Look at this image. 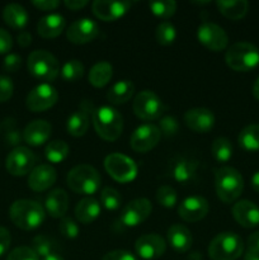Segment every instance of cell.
<instances>
[{
	"label": "cell",
	"mask_w": 259,
	"mask_h": 260,
	"mask_svg": "<svg viewBox=\"0 0 259 260\" xmlns=\"http://www.w3.org/2000/svg\"><path fill=\"white\" fill-rule=\"evenodd\" d=\"M60 73L66 81L73 83V81L81 79V76L84 75V65L81 63V61L73 58V60H69L63 63Z\"/></svg>",
	"instance_id": "cell-38"
},
{
	"label": "cell",
	"mask_w": 259,
	"mask_h": 260,
	"mask_svg": "<svg viewBox=\"0 0 259 260\" xmlns=\"http://www.w3.org/2000/svg\"><path fill=\"white\" fill-rule=\"evenodd\" d=\"M156 201L161 206L167 208L174 207L175 203L178 201L177 192L173 187L170 185H161L159 189L156 190Z\"/></svg>",
	"instance_id": "cell-42"
},
{
	"label": "cell",
	"mask_w": 259,
	"mask_h": 260,
	"mask_svg": "<svg viewBox=\"0 0 259 260\" xmlns=\"http://www.w3.org/2000/svg\"><path fill=\"white\" fill-rule=\"evenodd\" d=\"M251 93H253L254 98H255L256 101H259V78L256 79L255 81H254L253 89H251Z\"/></svg>",
	"instance_id": "cell-56"
},
{
	"label": "cell",
	"mask_w": 259,
	"mask_h": 260,
	"mask_svg": "<svg viewBox=\"0 0 259 260\" xmlns=\"http://www.w3.org/2000/svg\"><path fill=\"white\" fill-rule=\"evenodd\" d=\"M250 185H251V188H253V189L255 190L256 193H259V170H258V172L254 173L253 177H251Z\"/></svg>",
	"instance_id": "cell-55"
},
{
	"label": "cell",
	"mask_w": 259,
	"mask_h": 260,
	"mask_svg": "<svg viewBox=\"0 0 259 260\" xmlns=\"http://www.w3.org/2000/svg\"><path fill=\"white\" fill-rule=\"evenodd\" d=\"M37 156L32 150L24 146H18L9 152L5 161L7 170L14 177H23L36 168Z\"/></svg>",
	"instance_id": "cell-10"
},
{
	"label": "cell",
	"mask_w": 259,
	"mask_h": 260,
	"mask_svg": "<svg viewBox=\"0 0 259 260\" xmlns=\"http://www.w3.org/2000/svg\"><path fill=\"white\" fill-rule=\"evenodd\" d=\"M189 260H202V256L200 255V253H193L189 256Z\"/></svg>",
	"instance_id": "cell-59"
},
{
	"label": "cell",
	"mask_w": 259,
	"mask_h": 260,
	"mask_svg": "<svg viewBox=\"0 0 259 260\" xmlns=\"http://www.w3.org/2000/svg\"><path fill=\"white\" fill-rule=\"evenodd\" d=\"M3 131H4V142L7 146L12 147H18L20 142L23 141V132L19 131V128H17V123H15V119L12 117H8L3 121L2 123Z\"/></svg>",
	"instance_id": "cell-36"
},
{
	"label": "cell",
	"mask_w": 259,
	"mask_h": 260,
	"mask_svg": "<svg viewBox=\"0 0 259 260\" xmlns=\"http://www.w3.org/2000/svg\"><path fill=\"white\" fill-rule=\"evenodd\" d=\"M14 93V84L9 76L0 75V103L9 101Z\"/></svg>",
	"instance_id": "cell-46"
},
{
	"label": "cell",
	"mask_w": 259,
	"mask_h": 260,
	"mask_svg": "<svg viewBox=\"0 0 259 260\" xmlns=\"http://www.w3.org/2000/svg\"><path fill=\"white\" fill-rule=\"evenodd\" d=\"M197 38L206 48L213 52L223 51L229 45L225 29L212 22H203L197 28Z\"/></svg>",
	"instance_id": "cell-11"
},
{
	"label": "cell",
	"mask_w": 259,
	"mask_h": 260,
	"mask_svg": "<svg viewBox=\"0 0 259 260\" xmlns=\"http://www.w3.org/2000/svg\"><path fill=\"white\" fill-rule=\"evenodd\" d=\"M32 249L42 259L46 256L53 255V254H58V245L56 240L45 235H38L33 238Z\"/></svg>",
	"instance_id": "cell-35"
},
{
	"label": "cell",
	"mask_w": 259,
	"mask_h": 260,
	"mask_svg": "<svg viewBox=\"0 0 259 260\" xmlns=\"http://www.w3.org/2000/svg\"><path fill=\"white\" fill-rule=\"evenodd\" d=\"M215 189L223 203H233L241 196L244 179L240 173L231 167H221L215 172Z\"/></svg>",
	"instance_id": "cell-3"
},
{
	"label": "cell",
	"mask_w": 259,
	"mask_h": 260,
	"mask_svg": "<svg viewBox=\"0 0 259 260\" xmlns=\"http://www.w3.org/2000/svg\"><path fill=\"white\" fill-rule=\"evenodd\" d=\"M66 184L78 194L91 196L101 187V175L91 165H76L69 172Z\"/></svg>",
	"instance_id": "cell-4"
},
{
	"label": "cell",
	"mask_w": 259,
	"mask_h": 260,
	"mask_svg": "<svg viewBox=\"0 0 259 260\" xmlns=\"http://www.w3.org/2000/svg\"><path fill=\"white\" fill-rule=\"evenodd\" d=\"M225 61L230 69L246 73L259 65V50L249 42H236L228 48Z\"/></svg>",
	"instance_id": "cell-5"
},
{
	"label": "cell",
	"mask_w": 259,
	"mask_h": 260,
	"mask_svg": "<svg viewBox=\"0 0 259 260\" xmlns=\"http://www.w3.org/2000/svg\"><path fill=\"white\" fill-rule=\"evenodd\" d=\"M9 216L17 228L22 230H35L45 221L46 211L36 201L18 200L10 206Z\"/></svg>",
	"instance_id": "cell-1"
},
{
	"label": "cell",
	"mask_w": 259,
	"mask_h": 260,
	"mask_svg": "<svg viewBox=\"0 0 259 260\" xmlns=\"http://www.w3.org/2000/svg\"><path fill=\"white\" fill-rule=\"evenodd\" d=\"M32 4L35 5L37 9L42 10V12L55 10L56 8L60 7V2H58V0H33Z\"/></svg>",
	"instance_id": "cell-51"
},
{
	"label": "cell",
	"mask_w": 259,
	"mask_h": 260,
	"mask_svg": "<svg viewBox=\"0 0 259 260\" xmlns=\"http://www.w3.org/2000/svg\"><path fill=\"white\" fill-rule=\"evenodd\" d=\"M66 27L65 18L57 13L42 17L37 23V33L43 38H56Z\"/></svg>",
	"instance_id": "cell-25"
},
{
	"label": "cell",
	"mask_w": 259,
	"mask_h": 260,
	"mask_svg": "<svg viewBox=\"0 0 259 260\" xmlns=\"http://www.w3.org/2000/svg\"><path fill=\"white\" fill-rule=\"evenodd\" d=\"M132 108H134L135 114L142 121H154V119L160 118L164 106H163L161 99L155 91L142 90L135 96Z\"/></svg>",
	"instance_id": "cell-9"
},
{
	"label": "cell",
	"mask_w": 259,
	"mask_h": 260,
	"mask_svg": "<svg viewBox=\"0 0 259 260\" xmlns=\"http://www.w3.org/2000/svg\"><path fill=\"white\" fill-rule=\"evenodd\" d=\"M135 249L140 258L151 260L160 258L167 250V243L156 234H146L140 236L135 243Z\"/></svg>",
	"instance_id": "cell-18"
},
{
	"label": "cell",
	"mask_w": 259,
	"mask_h": 260,
	"mask_svg": "<svg viewBox=\"0 0 259 260\" xmlns=\"http://www.w3.org/2000/svg\"><path fill=\"white\" fill-rule=\"evenodd\" d=\"M216 5L221 14L231 20H239L244 18L249 9V3L246 0H231V2L218 0Z\"/></svg>",
	"instance_id": "cell-31"
},
{
	"label": "cell",
	"mask_w": 259,
	"mask_h": 260,
	"mask_svg": "<svg viewBox=\"0 0 259 260\" xmlns=\"http://www.w3.org/2000/svg\"><path fill=\"white\" fill-rule=\"evenodd\" d=\"M233 216L236 222L245 229L259 225V207L250 201H239L233 206Z\"/></svg>",
	"instance_id": "cell-22"
},
{
	"label": "cell",
	"mask_w": 259,
	"mask_h": 260,
	"mask_svg": "<svg viewBox=\"0 0 259 260\" xmlns=\"http://www.w3.org/2000/svg\"><path fill=\"white\" fill-rule=\"evenodd\" d=\"M17 41L20 47H28L32 43V36L27 30H20L17 36Z\"/></svg>",
	"instance_id": "cell-52"
},
{
	"label": "cell",
	"mask_w": 259,
	"mask_h": 260,
	"mask_svg": "<svg viewBox=\"0 0 259 260\" xmlns=\"http://www.w3.org/2000/svg\"><path fill=\"white\" fill-rule=\"evenodd\" d=\"M122 202V197L118 190L112 187L103 188L101 193V203L106 210L114 211L119 207Z\"/></svg>",
	"instance_id": "cell-41"
},
{
	"label": "cell",
	"mask_w": 259,
	"mask_h": 260,
	"mask_svg": "<svg viewBox=\"0 0 259 260\" xmlns=\"http://www.w3.org/2000/svg\"><path fill=\"white\" fill-rule=\"evenodd\" d=\"M248 250L259 254V231L251 234L248 239Z\"/></svg>",
	"instance_id": "cell-53"
},
{
	"label": "cell",
	"mask_w": 259,
	"mask_h": 260,
	"mask_svg": "<svg viewBox=\"0 0 259 260\" xmlns=\"http://www.w3.org/2000/svg\"><path fill=\"white\" fill-rule=\"evenodd\" d=\"M131 8V2H114V0H95L91 5L94 15L104 22H113L123 17Z\"/></svg>",
	"instance_id": "cell-19"
},
{
	"label": "cell",
	"mask_w": 259,
	"mask_h": 260,
	"mask_svg": "<svg viewBox=\"0 0 259 260\" xmlns=\"http://www.w3.org/2000/svg\"><path fill=\"white\" fill-rule=\"evenodd\" d=\"M135 91V85L131 80H121L109 88L107 93V99L112 104H124L132 98Z\"/></svg>",
	"instance_id": "cell-30"
},
{
	"label": "cell",
	"mask_w": 259,
	"mask_h": 260,
	"mask_svg": "<svg viewBox=\"0 0 259 260\" xmlns=\"http://www.w3.org/2000/svg\"><path fill=\"white\" fill-rule=\"evenodd\" d=\"M102 260H137L134 254L127 250H113L107 253Z\"/></svg>",
	"instance_id": "cell-50"
},
{
	"label": "cell",
	"mask_w": 259,
	"mask_h": 260,
	"mask_svg": "<svg viewBox=\"0 0 259 260\" xmlns=\"http://www.w3.org/2000/svg\"><path fill=\"white\" fill-rule=\"evenodd\" d=\"M99 35V25L90 18H81L69 25L66 38L74 45L91 42Z\"/></svg>",
	"instance_id": "cell-16"
},
{
	"label": "cell",
	"mask_w": 259,
	"mask_h": 260,
	"mask_svg": "<svg viewBox=\"0 0 259 260\" xmlns=\"http://www.w3.org/2000/svg\"><path fill=\"white\" fill-rule=\"evenodd\" d=\"M10 243H12V236H10L9 230L0 226V256H3L9 250Z\"/></svg>",
	"instance_id": "cell-49"
},
{
	"label": "cell",
	"mask_w": 259,
	"mask_h": 260,
	"mask_svg": "<svg viewBox=\"0 0 259 260\" xmlns=\"http://www.w3.org/2000/svg\"><path fill=\"white\" fill-rule=\"evenodd\" d=\"M113 68L107 61H99L89 71V83L95 88H103L111 81Z\"/></svg>",
	"instance_id": "cell-32"
},
{
	"label": "cell",
	"mask_w": 259,
	"mask_h": 260,
	"mask_svg": "<svg viewBox=\"0 0 259 260\" xmlns=\"http://www.w3.org/2000/svg\"><path fill=\"white\" fill-rule=\"evenodd\" d=\"M94 104L90 99H84L78 111L73 112L66 122V129L73 137H81L88 132L89 119L93 116Z\"/></svg>",
	"instance_id": "cell-14"
},
{
	"label": "cell",
	"mask_w": 259,
	"mask_h": 260,
	"mask_svg": "<svg viewBox=\"0 0 259 260\" xmlns=\"http://www.w3.org/2000/svg\"><path fill=\"white\" fill-rule=\"evenodd\" d=\"M151 210L152 206L149 200L137 198V200L131 201V202L124 206L121 216H119V220H121L122 225L127 226V228H135V226L142 223L149 217Z\"/></svg>",
	"instance_id": "cell-15"
},
{
	"label": "cell",
	"mask_w": 259,
	"mask_h": 260,
	"mask_svg": "<svg viewBox=\"0 0 259 260\" xmlns=\"http://www.w3.org/2000/svg\"><path fill=\"white\" fill-rule=\"evenodd\" d=\"M58 230L60 234L66 239H75L78 238L79 233H80V229H79L78 223L73 220L71 217H62L60 221V225H58Z\"/></svg>",
	"instance_id": "cell-43"
},
{
	"label": "cell",
	"mask_w": 259,
	"mask_h": 260,
	"mask_svg": "<svg viewBox=\"0 0 259 260\" xmlns=\"http://www.w3.org/2000/svg\"><path fill=\"white\" fill-rule=\"evenodd\" d=\"M208 211H210V205L205 197L190 196L182 201L178 207V215L185 222H197L207 216Z\"/></svg>",
	"instance_id": "cell-17"
},
{
	"label": "cell",
	"mask_w": 259,
	"mask_h": 260,
	"mask_svg": "<svg viewBox=\"0 0 259 260\" xmlns=\"http://www.w3.org/2000/svg\"><path fill=\"white\" fill-rule=\"evenodd\" d=\"M22 66V57L17 53H8L3 61V69L7 73H15Z\"/></svg>",
	"instance_id": "cell-47"
},
{
	"label": "cell",
	"mask_w": 259,
	"mask_h": 260,
	"mask_svg": "<svg viewBox=\"0 0 259 260\" xmlns=\"http://www.w3.org/2000/svg\"><path fill=\"white\" fill-rule=\"evenodd\" d=\"M7 260H40V256L35 253L32 248L19 246L8 254Z\"/></svg>",
	"instance_id": "cell-44"
},
{
	"label": "cell",
	"mask_w": 259,
	"mask_h": 260,
	"mask_svg": "<svg viewBox=\"0 0 259 260\" xmlns=\"http://www.w3.org/2000/svg\"><path fill=\"white\" fill-rule=\"evenodd\" d=\"M52 126L45 119H35L25 126L23 131V140L29 146H41L51 136Z\"/></svg>",
	"instance_id": "cell-23"
},
{
	"label": "cell",
	"mask_w": 259,
	"mask_h": 260,
	"mask_svg": "<svg viewBox=\"0 0 259 260\" xmlns=\"http://www.w3.org/2000/svg\"><path fill=\"white\" fill-rule=\"evenodd\" d=\"M27 66L29 73L42 81L55 80L60 73L57 58L46 50L33 51L28 56Z\"/></svg>",
	"instance_id": "cell-7"
},
{
	"label": "cell",
	"mask_w": 259,
	"mask_h": 260,
	"mask_svg": "<svg viewBox=\"0 0 259 260\" xmlns=\"http://www.w3.org/2000/svg\"><path fill=\"white\" fill-rule=\"evenodd\" d=\"M233 144L226 137H217L211 146L212 156L218 162H228L233 157Z\"/></svg>",
	"instance_id": "cell-37"
},
{
	"label": "cell",
	"mask_w": 259,
	"mask_h": 260,
	"mask_svg": "<svg viewBox=\"0 0 259 260\" xmlns=\"http://www.w3.org/2000/svg\"><path fill=\"white\" fill-rule=\"evenodd\" d=\"M211 260H236L244 251V243L240 236L231 231L218 234L208 245Z\"/></svg>",
	"instance_id": "cell-6"
},
{
	"label": "cell",
	"mask_w": 259,
	"mask_h": 260,
	"mask_svg": "<svg viewBox=\"0 0 259 260\" xmlns=\"http://www.w3.org/2000/svg\"><path fill=\"white\" fill-rule=\"evenodd\" d=\"M56 178L57 174L52 165L41 164L29 173L28 187L35 192H43L55 184Z\"/></svg>",
	"instance_id": "cell-21"
},
{
	"label": "cell",
	"mask_w": 259,
	"mask_h": 260,
	"mask_svg": "<svg viewBox=\"0 0 259 260\" xmlns=\"http://www.w3.org/2000/svg\"><path fill=\"white\" fill-rule=\"evenodd\" d=\"M238 142L246 151H259V124L244 127L239 134Z\"/></svg>",
	"instance_id": "cell-33"
},
{
	"label": "cell",
	"mask_w": 259,
	"mask_h": 260,
	"mask_svg": "<svg viewBox=\"0 0 259 260\" xmlns=\"http://www.w3.org/2000/svg\"><path fill=\"white\" fill-rule=\"evenodd\" d=\"M104 169L118 183H130L137 177L136 162L119 152L109 154L104 159Z\"/></svg>",
	"instance_id": "cell-8"
},
{
	"label": "cell",
	"mask_w": 259,
	"mask_h": 260,
	"mask_svg": "<svg viewBox=\"0 0 259 260\" xmlns=\"http://www.w3.org/2000/svg\"><path fill=\"white\" fill-rule=\"evenodd\" d=\"M160 137H161V132H160L159 127L155 126V124L146 123L137 127L132 132L130 145H131L134 151L145 154L159 144Z\"/></svg>",
	"instance_id": "cell-13"
},
{
	"label": "cell",
	"mask_w": 259,
	"mask_h": 260,
	"mask_svg": "<svg viewBox=\"0 0 259 260\" xmlns=\"http://www.w3.org/2000/svg\"><path fill=\"white\" fill-rule=\"evenodd\" d=\"M94 129L101 139L106 141H116L123 129V118L117 109L103 106L95 108L91 116Z\"/></svg>",
	"instance_id": "cell-2"
},
{
	"label": "cell",
	"mask_w": 259,
	"mask_h": 260,
	"mask_svg": "<svg viewBox=\"0 0 259 260\" xmlns=\"http://www.w3.org/2000/svg\"><path fill=\"white\" fill-rule=\"evenodd\" d=\"M184 123L197 134H207L215 127V114L207 108H193L184 113Z\"/></svg>",
	"instance_id": "cell-20"
},
{
	"label": "cell",
	"mask_w": 259,
	"mask_h": 260,
	"mask_svg": "<svg viewBox=\"0 0 259 260\" xmlns=\"http://www.w3.org/2000/svg\"><path fill=\"white\" fill-rule=\"evenodd\" d=\"M198 168V161L193 159H188V157H178L174 160L170 167V174H172L173 179L178 183H185L190 182L193 177L196 175Z\"/></svg>",
	"instance_id": "cell-26"
},
{
	"label": "cell",
	"mask_w": 259,
	"mask_h": 260,
	"mask_svg": "<svg viewBox=\"0 0 259 260\" xmlns=\"http://www.w3.org/2000/svg\"><path fill=\"white\" fill-rule=\"evenodd\" d=\"M42 260H63V259L60 254H53V255L46 256V258H43Z\"/></svg>",
	"instance_id": "cell-58"
},
{
	"label": "cell",
	"mask_w": 259,
	"mask_h": 260,
	"mask_svg": "<svg viewBox=\"0 0 259 260\" xmlns=\"http://www.w3.org/2000/svg\"><path fill=\"white\" fill-rule=\"evenodd\" d=\"M167 236L170 246L178 253H185L192 246V234L185 226L180 225V223H175V225L170 226Z\"/></svg>",
	"instance_id": "cell-27"
},
{
	"label": "cell",
	"mask_w": 259,
	"mask_h": 260,
	"mask_svg": "<svg viewBox=\"0 0 259 260\" xmlns=\"http://www.w3.org/2000/svg\"><path fill=\"white\" fill-rule=\"evenodd\" d=\"M13 38L8 30L0 28V55L8 53L12 50Z\"/></svg>",
	"instance_id": "cell-48"
},
{
	"label": "cell",
	"mask_w": 259,
	"mask_h": 260,
	"mask_svg": "<svg viewBox=\"0 0 259 260\" xmlns=\"http://www.w3.org/2000/svg\"><path fill=\"white\" fill-rule=\"evenodd\" d=\"M149 8L152 12V14L156 17L168 19L172 15H174L177 10V3L174 0H160V2H150Z\"/></svg>",
	"instance_id": "cell-40"
},
{
	"label": "cell",
	"mask_w": 259,
	"mask_h": 260,
	"mask_svg": "<svg viewBox=\"0 0 259 260\" xmlns=\"http://www.w3.org/2000/svg\"><path fill=\"white\" fill-rule=\"evenodd\" d=\"M69 208V196L62 188L51 190L45 201V211L53 218L65 217Z\"/></svg>",
	"instance_id": "cell-24"
},
{
	"label": "cell",
	"mask_w": 259,
	"mask_h": 260,
	"mask_svg": "<svg viewBox=\"0 0 259 260\" xmlns=\"http://www.w3.org/2000/svg\"><path fill=\"white\" fill-rule=\"evenodd\" d=\"M65 7L69 8L70 10H80L83 9L84 7H86L88 5V2L86 0H65Z\"/></svg>",
	"instance_id": "cell-54"
},
{
	"label": "cell",
	"mask_w": 259,
	"mask_h": 260,
	"mask_svg": "<svg viewBox=\"0 0 259 260\" xmlns=\"http://www.w3.org/2000/svg\"><path fill=\"white\" fill-rule=\"evenodd\" d=\"M69 152H70V147L63 140H55V141L48 142L45 147L46 159L53 164L62 162L69 156Z\"/></svg>",
	"instance_id": "cell-34"
},
{
	"label": "cell",
	"mask_w": 259,
	"mask_h": 260,
	"mask_svg": "<svg viewBox=\"0 0 259 260\" xmlns=\"http://www.w3.org/2000/svg\"><path fill=\"white\" fill-rule=\"evenodd\" d=\"M155 38H156L157 43L163 46H169L177 38V30L175 27L170 22H161L156 27L155 30Z\"/></svg>",
	"instance_id": "cell-39"
},
{
	"label": "cell",
	"mask_w": 259,
	"mask_h": 260,
	"mask_svg": "<svg viewBox=\"0 0 259 260\" xmlns=\"http://www.w3.org/2000/svg\"><path fill=\"white\" fill-rule=\"evenodd\" d=\"M244 260H259V254L254 253V251L248 250L246 251L245 256H244Z\"/></svg>",
	"instance_id": "cell-57"
},
{
	"label": "cell",
	"mask_w": 259,
	"mask_h": 260,
	"mask_svg": "<svg viewBox=\"0 0 259 260\" xmlns=\"http://www.w3.org/2000/svg\"><path fill=\"white\" fill-rule=\"evenodd\" d=\"M57 90L48 83H43L33 88L28 93L27 98H25V106L29 111L38 113V112H43L52 108L57 103Z\"/></svg>",
	"instance_id": "cell-12"
},
{
	"label": "cell",
	"mask_w": 259,
	"mask_h": 260,
	"mask_svg": "<svg viewBox=\"0 0 259 260\" xmlns=\"http://www.w3.org/2000/svg\"><path fill=\"white\" fill-rule=\"evenodd\" d=\"M3 19L13 29L22 30L28 24L29 15L22 5L12 3V4L5 5L3 9Z\"/></svg>",
	"instance_id": "cell-28"
},
{
	"label": "cell",
	"mask_w": 259,
	"mask_h": 260,
	"mask_svg": "<svg viewBox=\"0 0 259 260\" xmlns=\"http://www.w3.org/2000/svg\"><path fill=\"white\" fill-rule=\"evenodd\" d=\"M101 215V205L91 197L83 198L75 207V217L84 225L94 222Z\"/></svg>",
	"instance_id": "cell-29"
},
{
	"label": "cell",
	"mask_w": 259,
	"mask_h": 260,
	"mask_svg": "<svg viewBox=\"0 0 259 260\" xmlns=\"http://www.w3.org/2000/svg\"><path fill=\"white\" fill-rule=\"evenodd\" d=\"M161 135L165 136H174L179 129V123L178 119L173 116H165L160 119V127H159Z\"/></svg>",
	"instance_id": "cell-45"
}]
</instances>
